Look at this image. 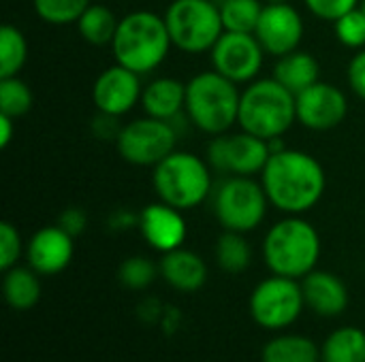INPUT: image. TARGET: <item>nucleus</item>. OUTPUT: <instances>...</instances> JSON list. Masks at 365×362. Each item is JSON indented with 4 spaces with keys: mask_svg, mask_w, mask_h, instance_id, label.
Masks as SVG:
<instances>
[{
    "mask_svg": "<svg viewBox=\"0 0 365 362\" xmlns=\"http://www.w3.org/2000/svg\"><path fill=\"white\" fill-rule=\"evenodd\" d=\"M261 183L278 211L302 215L314 209L327 190L323 164L308 151L284 147L274 151L261 173Z\"/></svg>",
    "mask_w": 365,
    "mask_h": 362,
    "instance_id": "obj_1",
    "label": "nucleus"
},
{
    "mask_svg": "<svg viewBox=\"0 0 365 362\" xmlns=\"http://www.w3.org/2000/svg\"><path fill=\"white\" fill-rule=\"evenodd\" d=\"M173 43L165 15L152 11H133L120 19L111 43L113 60L137 75H150L169 55Z\"/></svg>",
    "mask_w": 365,
    "mask_h": 362,
    "instance_id": "obj_2",
    "label": "nucleus"
},
{
    "mask_svg": "<svg viewBox=\"0 0 365 362\" xmlns=\"http://www.w3.org/2000/svg\"><path fill=\"white\" fill-rule=\"evenodd\" d=\"M240 85L218 70H203L186 83V109L188 122L212 137L229 132L240 117Z\"/></svg>",
    "mask_w": 365,
    "mask_h": 362,
    "instance_id": "obj_3",
    "label": "nucleus"
},
{
    "mask_svg": "<svg viewBox=\"0 0 365 362\" xmlns=\"http://www.w3.org/2000/svg\"><path fill=\"white\" fill-rule=\"evenodd\" d=\"M297 122V98L278 79H255L246 83L240 100L237 124L242 130L265 141L282 139Z\"/></svg>",
    "mask_w": 365,
    "mask_h": 362,
    "instance_id": "obj_4",
    "label": "nucleus"
},
{
    "mask_svg": "<svg viewBox=\"0 0 365 362\" xmlns=\"http://www.w3.org/2000/svg\"><path fill=\"white\" fill-rule=\"evenodd\" d=\"M263 258L274 275L304 280L321 258L319 230L302 215H289L267 230Z\"/></svg>",
    "mask_w": 365,
    "mask_h": 362,
    "instance_id": "obj_5",
    "label": "nucleus"
},
{
    "mask_svg": "<svg viewBox=\"0 0 365 362\" xmlns=\"http://www.w3.org/2000/svg\"><path fill=\"white\" fill-rule=\"evenodd\" d=\"M152 183L158 198L180 211H190L214 192L212 166L192 151H173L154 166Z\"/></svg>",
    "mask_w": 365,
    "mask_h": 362,
    "instance_id": "obj_6",
    "label": "nucleus"
},
{
    "mask_svg": "<svg viewBox=\"0 0 365 362\" xmlns=\"http://www.w3.org/2000/svg\"><path fill=\"white\" fill-rule=\"evenodd\" d=\"M165 21L173 47L195 55L212 51L225 32L220 6L214 0H173L165 11Z\"/></svg>",
    "mask_w": 365,
    "mask_h": 362,
    "instance_id": "obj_7",
    "label": "nucleus"
},
{
    "mask_svg": "<svg viewBox=\"0 0 365 362\" xmlns=\"http://www.w3.org/2000/svg\"><path fill=\"white\" fill-rule=\"evenodd\" d=\"M214 215L225 230L250 233L261 226L267 215L269 198L255 177H225L212 192Z\"/></svg>",
    "mask_w": 365,
    "mask_h": 362,
    "instance_id": "obj_8",
    "label": "nucleus"
},
{
    "mask_svg": "<svg viewBox=\"0 0 365 362\" xmlns=\"http://www.w3.org/2000/svg\"><path fill=\"white\" fill-rule=\"evenodd\" d=\"M178 128L171 122L156 119L152 115L137 117L122 126L115 147L122 160L135 166H156L178 145Z\"/></svg>",
    "mask_w": 365,
    "mask_h": 362,
    "instance_id": "obj_9",
    "label": "nucleus"
},
{
    "mask_svg": "<svg viewBox=\"0 0 365 362\" xmlns=\"http://www.w3.org/2000/svg\"><path fill=\"white\" fill-rule=\"evenodd\" d=\"M269 156V141L255 137L246 130L235 134H218L207 145V162L212 171L225 177L261 175Z\"/></svg>",
    "mask_w": 365,
    "mask_h": 362,
    "instance_id": "obj_10",
    "label": "nucleus"
},
{
    "mask_svg": "<svg viewBox=\"0 0 365 362\" xmlns=\"http://www.w3.org/2000/svg\"><path fill=\"white\" fill-rule=\"evenodd\" d=\"M302 284L293 277L272 275L263 280L250 297V314L257 324L269 331H280L291 326L304 309Z\"/></svg>",
    "mask_w": 365,
    "mask_h": 362,
    "instance_id": "obj_11",
    "label": "nucleus"
},
{
    "mask_svg": "<svg viewBox=\"0 0 365 362\" xmlns=\"http://www.w3.org/2000/svg\"><path fill=\"white\" fill-rule=\"evenodd\" d=\"M210 55H212L214 70L242 85L259 77L267 53L259 43V38L255 36V32L225 30L222 36L212 47Z\"/></svg>",
    "mask_w": 365,
    "mask_h": 362,
    "instance_id": "obj_12",
    "label": "nucleus"
},
{
    "mask_svg": "<svg viewBox=\"0 0 365 362\" xmlns=\"http://www.w3.org/2000/svg\"><path fill=\"white\" fill-rule=\"evenodd\" d=\"M304 32V17L291 2H267L263 6L255 36L263 45L265 53L282 58L299 49Z\"/></svg>",
    "mask_w": 365,
    "mask_h": 362,
    "instance_id": "obj_13",
    "label": "nucleus"
},
{
    "mask_svg": "<svg viewBox=\"0 0 365 362\" xmlns=\"http://www.w3.org/2000/svg\"><path fill=\"white\" fill-rule=\"evenodd\" d=\"M295 98H297V122L310 130L317 132L334 130L346 119L349 98L338 85L329 81H317L308 90L299 92Z\"/></svg>",
    "mask_w": 365,
    "mask_h": 362,
    "instance_id": "obj_14",
    "label": "nucleus"
},
{
    "mask_svg": "<svg viewBox=\"0 0 365 362\" xmlns=\"http://www.w3.org/2000/svg\"><path fill=\"white\" fill-rule=\"evenodd\" d=\"M141 75L128 70L118 62L105 68L92 85V100L96 111L113 117H122L130 113L137 105H141Z\"/></svg>",
    "mask_w": 365,
    "mask_h": 362,
    "instance_id": "obj_15",
    "label": "nucleus"
},
{
    "mask_svg": "<svg viewBox=\"0 0 365 362\" xmlns=\"http://www.w3.org/2000/svg\"><path fill=\"white\" fill-rule=\"evenodd\" d=\"M182 213L184 211H180L163 201L150 203L139 211L137 228L152 250L167 254L178 247H184L188 226H186V220Z\"/></svg>",
    "mask_w": 365,
    "mask_h": 362,
    "instance_id": "obj_16",
    "label": "nucleus"
},
{
    "mask_svg": "<svg viewBox=\"0 0 365 362\" xmlns=\"http://www.w3.org/2000/svg\"><path fill=\"white\" fill-rule=\"evenodd\" d=\"M73 239L75 237H71L58 224L38 228L26 245L28 267H32L38 275L62 273L73 260V252H75Z\"/></svg>",
    "mask_w": 365,
    "mask_h": 362,
    "instance_id": "obj_17",
    "label": "nucleus"
},
{
    "mask_svg": "<svg viewBox=\"0 0 365 362\" xmlns=\"http://www.w3.org/2000/svg\"><path fill=\"white\" fill-rule=\"evenodd\" d=\"M304 301L319 316H338L349 305V290L344 282L329 271H312L302 280Z\"/></svg>",
    "mask_w": 365,
    "mask_h": 362,
    "instance_id": "obj_18",
    "label": "nucleus"
},
{
    "mask_svg": "<svg viewBox=\"0 0 365 362\" xmlns=\"http://www.w3.org/2000/svg\"><path fill=\"white\" fill-rule=\"evenodd\" d=\"M141 107L145 115L173 122L186 109V83L175 77H156L143 85Z\"/></svg>",
    "mask_w": 365,
    "mask_h": 362,
    "instance_id": "obj_19",
    "label": "nucleus"
},
{
    "mask_svg": "<svg viewBox=\"0 0 365 362\" xmlns=\"http://www.w3.org/2000/svg\"><path fill=\"white\" fill-rule=\"evenodd\" d=\"M158 267L163 280L180 292H197L207 280V267L203 258L186 247H178L173 252L163 254Z\"/></svg>",
    "mask_w": 365,
    "mask_h": 362,
    "instance_id": "obj_20",
    "label": "nucleus"
},
{
    "mask_svg": "<svg viewBox=\"0 0 365 362\" xmlns=\"http://www.w3.org/2000/svg\"><path fill=\"white\" fill-rule=\"evenodd\" d=\"M274 79H278L287 90H291L297 96L299 92L321 81V64L310 51L295 49L278 58L274 66Z\"/></svg>",
    "mask_w": 365,
    "mask_h": 362,
    "instance_id": "obj_21",
    "label": "nucleus"
},
{
    "mask_svg": "<svg viewBox=\"0 0 365 362\" xmlns=\"http://www.w3.org/2000/svg\"><path fill=\"white\" fill-rule=\"evenodd\" d=\"M4 282H2V292L6 303L13 309H30L38 303L41 299V284H38V273L32 267H13L4 271Z\"/></svg>",
    "mask_w": 365,
    "mask_h": 362,
    "instance_id": "obj_22",
    "label": "nucleus"
},
{
    "mask_svg": "<svg viewBox=\"0 0 365 362\" xmlns=\"http://www.w3.org/2000/svg\"><path fill=\"white\" fill-rule=\"evenodd\" d=\"M75 26H77L79 36L86 43H90L94 47H105V45L111 47L118 26H120V19L105 4H90Z\"/></svg>",
    "mask_w": 365,
    "mask_h": 362,
    "instance_id": "obj_23",
    "label": "nucleus"
},
{
    "mask_svg": "<svg viewBox=\"0 0 365 362\" xmlns=\"http://www.w3.org/2000/svg\"><path fill=\"white\" fill-rule=\"evenodd\" d=\"M323 362H365V333L355 326H344L334 331L323 350Z\"/></svg>",
    "mask_w": 365,
    "mask_h": 362,
    "instance_id": "obj_24",
    "label": "nucleus"
},
{
    "mask_svg": "<svg viewBox=\"0 0 365 362\" xmlns=\"http://www.w3.org/2000/svg\"><path fill=\"white\" fill-rule=\"evenodd\" d=\"M319 348L299 335H282L263 348V362H319Z\"/></svg>",
    "mask_w": 365,
    "mask_h": 362,
    "instance_id": "obj_25",
    "label": "nucleus"
},
{
    "mask_svg": "<svg viewBox=\"0 0 365 362\" xmlns=\"http://www.w3.org/2000/svg\"><path fill=\"white\" fill-rule=\"evenodd\" d=\"M214 254H216L218 267L231 275L244 273L252 262V250H250V243L246 241L244 233L225 230L216 241Z\"/></svg>",
    "mask_w": 365,
    "mask_h": 362,
    "instance_id": "obj_26",
    "label": "nucleus"
},
{
    "mask_svg": "<svg viewBox=\"0 0 365 362\" xmlns=\"http://www.w3.org/2000/svg\"><path fill=\"white\" fill-rule=\"evenodd\" d=\"M26 60H28V41L24 32L13 23H4L0 28V77L19 75Z\"/></svg>",
    "mask_w": 365,
    "mask_h": 362,
    "instance_id": "obj_27",
    "label": "nucleus"
},
{
    "mask_svg": "<svg viewBox=\"0 0 365 362\" xmlns=\"http://www.w3.org/2000/svg\"><path fill=\"white\" fill-rule=\"evenodd\" d=\"M34 105V94L30 85L19 77H0V113L13 119L26 115Z\"/></svg>",
    "mask_w": 365,
    "mask_h": 362,
    "instance_id": "obj_28",
    "label": "nucleus"
},
{
    "mask_svg": "<svg viewBox=\"0 0 365 362\" xmlns=\"http://www.w3.org/2000/svg\"><path fill=\"white\" fill-rule=\"evenodd\" d=\"M261 0H225L220 4V15L225 30L229 32H255L263 13Z\"/></svg>",
    "mask_w": 365,
    "mask_h": 362,
    "instance_id": "obj_29",
    "label": "nucleus"
},
{
    "mask_svg": "<svg viewBox=\"0 0 365 362\" xmlns=\"http://www.w3.org/2000/svg\"><path fill=\"white\" fill-rule=\"evenodd\" d=\"M90 0H32L34 13L41 21L49 26H71L77 23Z\"/></svg>",
    "mask_w": 365,
    "mask_h": 362,
    "instance_id": "obj_30",
    "label": "nucleus"
},
{
    "mask_svg": "<svg viewBox=\"0 0 365 362\" xmlns=\"http://www.w3.org/2000/svg\"><path fill=\"white\" fill-rule=\"evenodd\" d=\"M158 273H160V267H156L150 258L130 256L120 265L118 277L128 290H145L156 280Z\"/></svg>",
    "mask_w": 365,
    "mask_h": 362,
    "instance_id": "obj_31",
    "label": "nucleus"
},
{
    "mask_svg": "<svg viewBox=\"0 0 365 362\" xmlns=\"http://www.w3.org/2000/svg\"><path fill=\"white\" fill-rule=\"evenodd\" d=\"M336 38L349 49H365V11L361 4L334 21Z\"/></svg>",
    "mask_w": 365,
    "mask_h": 362,
    "instance_id": "obj_32",
    "label": "nucleus"
},
{
    "mask_svg": "<svg viewBox=\"0 0 365 362\" xmlns=\"http://www.w3.org/2000/svg\"><path fill=\"white\" fill-rule=\"evenodd\" d=\"M21 250H24V243H21L19 230L11 222H2L0 224V269L2 271L13 269L21 256Z\"/></svg>",
    "mask_w": 365,
    "mask_h": 362,
    "instance_id": "obj_33",
    "label": "nucleus"
},
{
    "mask_svg": "<svg viewBox=\"0 0 365 362\" xmlns=\"http://www.w3.org/2000/svg\"><path fill=\"white\" fill-rule=\"evenodd\" d=\"M304 2L314 17L331 23L361 4V0H304Z\"/></svg>",
    "mask_w": 365,
    "mask_h": 362,
    "instance_id": "obj_34",
    "label": "nucleus"
},
{
    "mask_svg": "<svg viewBox=\"0 0 365 362\" xmlns=\"http://www.w3.org/2000/svg\"><path fill=\"white\" fill-rule=\"evenodd\" d=\"M346 79L351 90L365 100V49H359L353 60L349 62V70H346Z\"/></svg>",
    "mask_w": 365,
    "mask_h": 362,
    "instance_id": "obj_35",
    "label": "nucleus"
},
{
    "mask_svg": "<svg viewBox=\"0 0 365 362\" xmlns=\"http://www.w3.org/2000/svg\"><path fill=\"white\" fill-rule=\"evenodd\" d=\"M58 226L64 228L71 237H79L88 226V215L79 207H66L58 218Z\"/></svg>",
    "mask_w": 365,
    "mask_h": 362,
    "instance_id": "obj_36",
    "label": "nucleus"
},
{
    "mask_svg": "<svg viewBox=\"0 0 365 362\" xmlns=\"http://www.w3.org/2000/svg\"><path fill=\"white\" fill-rule=\"evenodd\" d=\"M120 130H122L120 117H113V115H107V113H98L94 117V122H92V132L101 141H115Z\"/></svg>",
    "mask_w": 365,
    "mask_h": 362,
    "instance_id": "obj_37",
    "label": "nucleus"
},
{
    "mask_svg": "<svg viewBox=\"0 0 365 362\" xmlns=\"http://www.w3.org/2000/svg\"><path fill=\"white\" fill-rule=\"evenodd\" d=\"M15 122H17V119H13V117H9V115H2V113H0V147H2V149H6V147H9V143L13 141Z\"/></svg>",
    "mask_w": 365,
    "mask_h": 362,
    "instance_id": "obj_38",
    "label": "nucleus"
},
{
    "mask_svg": "<svg viewBox=\"0 0 365 362\" xmlns=\"http://www.w3.org/2000/svg\"><path fill=\"white\" fill-rule=\"evenodd\" d=\"M265 2H289V0H265Z\"/></svg>",
    "mask_w": 365,
    "mask_h": 362,
    "instance_id": "obj_39",
    "label": "nucleus"
},
{
    "mask_svg": "<svg viewBox=\"0 0 365 362\" xmlns=\"http://www.w3.org/2000/svg\"><path fill=\"white\" fill-rule=\"evenodd\" d=\"M214 2H216V4H218V6H220V4H222V2H225V0H214Z\"/></svg>",
    "mask_w": 365,
    "mask_h": 362,
    "instance_id": "obj_40",
    "label": "nucleus"
},
{
    "mask_svg": "<svg viewBox=\"0 0 365 362\" xmlns=\"http://www.w3.org/2000/svg\"><path fill=\"white\" fill-rule=\"evenodd\" d=\"M361 9H364V11H365V0H361Z\"/></svg>",
    "mask_w": 365,
    "mask_h": 362,
    "instance_id": "obj_41",
    "label": "nucleus"
}]
</instances>
